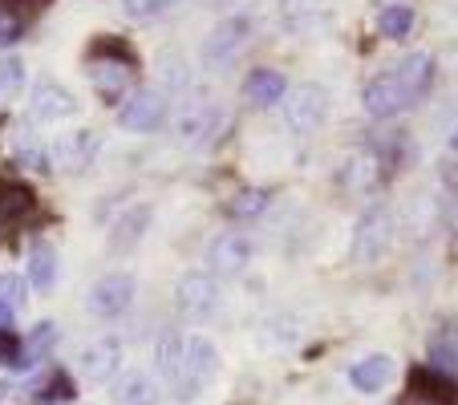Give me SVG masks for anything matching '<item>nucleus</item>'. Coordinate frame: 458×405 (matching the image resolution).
Masks as SVG:
<instances>
[{"label": "nucleus", "mask_w": 458, "mask_h": 405, "mask_svg": "<svg viewBox=\"0 0 458 405\" xmlns=\"http://www.w3.org/2000/svg\"><path fill=\"white\" fill-rule=\"evenodd\" d=\"M166 122V94L163 89H130L118 110V126L130 134H155Z\"/></svg>", "instance_id": "7ed1b4c3"}, {"label": "nucleus", "mask_w": 458, "mask_h": 405, "mask_svg": "<svg viewBox=\"0 0 458 405\" xmlns=\"http://www.w3.org/2000/svg\"><path fill=\"white\" fill-rule=\"evenodd\" d=\"M89 81H94V89L106 97V102H118V97H126L130 89H134V61L122 53V57H102V53H94L89 57Z\"/></svg>", "instance_id": "423d86ee"}, {"label": "nucleus", "mask_w": 458, "mask_h": 405, "mask_svg": "<svg viewBox=\"0 0 458 405\" xmlns=\"http://www.w3.org/2000/svg\"><path fill=\"white\" fill-rule=\"evenodd\" d=\"M349 381H353V389H361V393H381V389H389V381H394V361H389L386 353L361 357V361L349 369Z\"/></svg>", "instance_id": "dca6fc26"}, {"label": "nucleus", "mask_w": 458, "mask_h": 405, "mask_svg": "<svg viewBox=\"0 0 458 405\" xmlns=\"http://www.w3.org/2000/svg\"><path fill=\"white\" fill-rule=\"evenodd\" d=\"M410 393L454 405V385H450V377L446 373H434V369H414V377H410Z\"/></svg>", "instance_id": "6ab92c4d"}, {"label": "nucleus", "mask_w": 458, "mask_h": 405, "mask_svg": "<svg viewBox=\"0 0 458 405\" xmlns=\"http://www.w3.org/2000/svg\"><path fill=\"white\" fill-rule=\"evenodd\" d=\"M251 259V240L243 232H224L208 243V267L211 276H240Z\"/></svg>", "instance_id": "9b49d317"}, {"label": "nucleus", "mask_w": 458, "mask_h": 405, "mask_svg": "<svg viewBox=\"0 0 458 405\" xmlns=\"http://www.w3.org/2000/svg\"><path fill=\"white\" fill-rule=\"evenodd\" d=\"M29 280H33L37 292H49L53 288V280H57V251L49 243H37L29 251Z\"/></svg>", "instance_id": "aec40b11"}, {"label": "nucleus", "mask_w": 458, "mask_h": 405, "mask_svg": "<svg viewBox=\"0 0 458 405\" xmlns=\"http://www.w3.org/2000/svg\"><path fill=\"white\" fill-rule=\"evenodd\" d=\"M98 150V134L94 130H70V134H53L45 155H49V166H61V171H81V166L94 163Z\"/></svg>", "instance_id": "1a4fd4ad"}, {"label": "nucleus", "mask_w": 458, "mask_h": 405, "mask_svg": "<svg viewBox=\"0 0 458 405\" xmlns=\"http://www.w3.org/2000/svg\"><path fill=\"white\" fill-rule=\"evenodd\" d=\"M402 105H410V102H406V89H402L398 73H381V78H373L365 86V114L369 118H394Z\"/></svg>", "instance_id": "4468645a"}, {"label": "nucleus", "mask_w": 458, "mask_h": 405, "mask_svg": "<svg viewBox=\"0 0 458 405\" xmlns=\"http://www.w3.org/2000/svg\"><path fill=\"white\" fill-rule=\"evenodd\" d=\"M377 29L389 37V41H402V37L414 29V13H410L406 4H389V9H381Z\"/></svg>", "instance_id": "5701e85b"}, {"label": "nucleus", "mask_w": 458, "mask_h": 405, "mask_svg": "<svg viewBox=\"0 0 458 405\" xmlns=\"http://www.w3.org/2000/svg\"><path fill=\"white\" fill-rule=\"evenodd\" d=\"M264 207H268V190H259V187L240 190V195L232 198V215H240V219H256Z\"/></svg>", "instance_id": "a878e982"}, {"label": "nucleus", "mask_w": 458, "mask_h": 405, "mask_svg": "<svg viewBox=\"0 0 458 405\" xmlns=\"http://www.w3.org/2000/svg\"><path fill=\"white\" fill-rule=\"evenodd\" d=\"M13 155H17V163L37 166V171H45V166H49V155H45V147L33 139V130H29V126L13 134Z\"/></svg>", "instance_id": "4be33fe9"}, {"label": "nucleus", "mask_w": 458, "mask_h": 405, "mask_svg": "<svg viewBox=\"0 0 458 405\" xmlns=\"http://www.w3.org/2000/svg\"><path fill=\"white\" fill-rule=\"evenodd\" d=\"M219 300V288H216V276L211 272H187L174 288V304H179L182 316L191 320H203Z\"/></svg>", "instance_id": "9d476101"}, {"label": "nucleus", "mask_w": 458, "mask_h": 405, "mask_svg": "<svg viewBox=\"0 0 458 405\" xmlns=\"http://www.w3.org/2000/svg\"><path fill=\"white\" fill-rule=\"evenodd\" d=\"M248 33H251V21H248V17H227V21H219V25L211 29V37L203 41V61H208V65H216V70L232 65L235 53L248 45Z\"/></svg>", "instance_id": "6e6552de"}, {"label": "nucleus", "mask_w": 458, "mask_h": 405, "mask_svg": "<svg viewBox=\"0 0 458 405\" xmlns=\"http://www.w3.org/2000/svg\"><path fill=\"white\" fill-rule=\"evenodd\" d=\"M0 300L9 304V308L25 304V280H21L17 272H4V276H0Z\"/></svg>", "instance_id": "2f4dec72"}, {"label": "nucleus", "mask_w": 458, "mask_h": 405, "mask_svg": "<svg viewBox=\"0 0 458 405\" xmlns=\"http://www.w3.org/2000/svg\"><path fill=\"white\" fill-rule=\"evenodd\" d=\"M122 9H126L134 21H150L166 9V0H122Z\"/></svg>", "instance_id": "473e14b6"}, {"label": "nucleus", "mask_w": 458, "mask_h": 405, "mask_svg": "<svg viewBox=\"0 0 458 405\" xmlns=\"http://www.w3.org/2000/svg\"><path fill=\"white\" fill-rule=\"evenodd\" d=\"M9 328H13V308L0 300V333H9Z\"/></svg>", "instance_id": "f704fd0d"}, {"label": "nucleus", "mask_w": 458, "mask_h": 405, "mask_svg": "<svg viewBox=\"0 0 458 405\" xmlns=\"http://www.w3.org/2000/svg\"><path fill=\"white\" fill-rule=\"evenodd\" d=\"M147 227H150V207H142V203L139 207H126L110 227V248L114 251H130L142 235H147Z\"/></svg>", "instance_id": "a211bd4d"}, {"label": "nucleus", "mask_w": 458, "mask_h": 405, "mask_svg": "<svg viewBox=\"0 0 458 405\" xmlns=\"http://www.w3.org/2000/svg\"><path fill=\"white\" fill-rule=\"evenodd\" d=\"M78 369L86 381H110L114 373L122 369V341H114V336H102V341H94V345L81 349L78 357Z\"/></svg>", "instance_id": "ddd939ff"}, {"label": "nucleus", "mask_w": 458, "mask_h": 405, "mask_svg": "<svg viewBox=\"0 0 458 405\" xmlns=\"http://www.w3.org/2000/svg\"><path fill=\"white\" fill-rule=\"evenodd\" d=\"M325 118H329V94L320 86H296L284 94V122L293 130L309 134L325 126Z\"/></svg>", "instance_id": "20e7f679"}, {"label": "nucleus", "mask_w": 458, "mask_h": 405, "mask_svg": "<svg viewBox=\"0 0 458 405\" xmlns=\"http://www.w3.org/2000/svg\"><path fill=\"white\" fill-rule=\"evenodd\" d=\"M25 21H29V17L17 9V4H9V0H0V49L17 41L21 29H25Z\"/></svg>", "instance_id": "393cba45"}, {"label": "nucleus", "mask_w": 458, "mask_h": 405, "mask_svg": "<svg viewBox=\"0 0 458 405\" xmlns=\"http://www.w3.org/2000/svg\"><path fill=\"white\" fill-rule=\"evenodd\" d=\"M78 114V97L70 94L57 81H37L33 94H29V118L37 126H57V122H70Z\"/></svg>", "instance_id": "39448f33"}, {"label": "nucleus", "mask_w": 458, "mask_h": 405, "mask_svg": "<svg viewBox=\"0 0 458 405\" xmlns=\"http://www.w3.org/2000/svg\"><path fill=\"white\" fill-rule=\"evenodd\" d=\"M312 9H317V0H284V25L293 33L312 29Z\"/></svg>", "instance_id": "bb28decb"}, {"label": "nucleus", "mask_w": 458, "mask_h": 405, "mask_svg": "<svg viewBox=\"0 0 458 405\" xmlns=\"http://www.w3.org/2000/svg\"><path fill=\"white\" fill-rule=\"evenodd\" d=\"M434 365H442V373H454L458 369V341L450 333H442V336H434Z\"/></svg>", "instance_id": "c756f323"}, {"label": "nucleus", "mask_w": 458, "mask_h": 405, "mask_svg": "<svg viewBox=\"0 0 458 405\" xmlns=\"http://www.w3.org/2000/svg\"><path fill=\"white\" fill-rule=\"evenodd\" d=\"M219 365V353L211 345L208 336H182V353H179V365H174L171 381H174V397L179 401H195L199 389L211 381Z\"/></svg>", "instance_id": "f257e3e1"}, {"label": "nucleus", "mask_w": 458, "mask_h": 405, "mask_svg": "<svg viewBox=\"0 0 458 405\" xmlns=\"http://www.w3.org/2000/svg\"><path fill=\"white\" fill-rule=\"evenodd\" d=\"M134 276L130 272H110V276H102L94 288H89V312L102 320H114L122 316V312L130 308V300H134Z\"/></svg>", "instance_id": "0eeeda50"}, {"label": "nucleus", "mask_w": 458, "mask_h": 405, "mask_svg": "<svg viewBox=\"0 0 458 405\" xmlns=\"http://www.w3.org/2000/svg\"><path fill=\"white\" fill-rule=\"evenodd\" d=\"M341 182H345L349 190H373V182H377V158L373 155L349 158L345 171H341Z\"/></svg>", "instance_id": "412c9836"}, {"label": "nucleus", "mask_w": 458, "mask_h": 405, "mask_svg": "<svg viewBox=\"0 0 458 405\" xmlns=\"http://www.w3.org/2000/svg\"><path fill=\"white\" fill-rule=\"evenodd\" d=\"M394 73H398L402 89H406V102H418L434 81V57L430 53H410L406 61H398V70Z\"/></svg>", "instance_id": "f3484780"}, {"label": "nucleus", "mask_w": 458, "mask_h": 405, "mask_svg": "<svg viewBox=\"0 0 458 405\" xmlns=\"http://www.w3.org/2000/svg\"><path fill=\"white\" fill-rule=\"evenodd\" d=\"M53 341H57V325L53 320H41V325L29 333V345H25V353L37 361V353H45V349H53Z\"/></svg>", "instance_id": "7c9ffc66"}, {"label": "nucleus", "mask_w": 458, "mask_h": 405, "mask_svg": "<svg viewBox=\"0 0 458 405\" xmlns=\"http://www.w3.org/2000/svg\"><path fill=\"white\" fill-rule=\"evenodd\" d=\"M118 397H122V401H147V397H150V385H147V377H142V373H130V377L122 381Z\"/></svg>", "instance_id": "72a5a7b5"}, {"label": "nucleus", "mask_w": 458, "mask_h": 405, "mask_svg": "<svg viewBox=\"0 0 458 405\" xmlns=\"http://www.w3.org/2000/svg\"><path fill=\"white\" fill-rule=\"evenodd\" d=\"M389 243V211L386 207H373L361 215V224H357V240H353V256L361 259V264H373V259H381V251H386Z\"/></svg>", "instance_id": "f8f14e48"}, {"label": "nucleus", "mask_w": 458, "mask_h": 405, "mask_svg": "<svg viewBox=\"0 0 458 405\" xmlns=\"http://www.w3.org/2000/svg\"><path fill=\"white\" fill-rule=\"evenodd\" d=\"M179 353H182V336L179 333H166L163 341H158V349H155V365L171 377L174 373V365H179Z\"/></svg>", "instance_id": "c85d7f7f"}, {"label": "nucleus", "mask_w": 458, "mask_h": 405, "mask_svg": "<svg viewBox=\"0 0 458 405\" xmlns=\"http://www.w3.org/2000/svg\"><path fill=\"white\" fill-rule=\"evenodd\" d=\"M450 150H458V126L450 130Z\"/></svg>", "instance_id": "e433bc0d"}, {"label": "nucleus", "mask_w": 458, "mask_h": 405, "mask_svg": "<svg viewBox=\"0 0 458 405\" xmlns=\"http://www.w3.org/2000/svg\"><path fill=\"white\" fill-rule=\"evenodd\" d=\"M227 122V110L208 94H191L187 102L179 105V118H174V130H179V139L191 142V147H199V142L216 139L219 126Z\"/></svg>", "instance_id": "f03ea898"}, {"label": "nucleus", "mask_w": 458, "mask_h": 405, "mask_svg": "<svg viewBox=\"0 0 458 405\" xmlns=\"http://www.w3.org/2000/svg\"><path fill=\"white\" fill-rule=\"evenodd\" d=\"M33 211V195L25 187H4L0 190V219L9 224V219H21Z\"/></svg>", "instance_id": "b1692460"}, {"label": "nucleus", "mask_w": 458, "mask_h": 405, "mask_svg": "<svg viewBox=\"0 0 458 405\" xmlns=\"http://www.w3.org/2000/svg\"><path fill=\"white\" fill-rule=\"evenodd\" d=\"M25 89V65L21 61H0V97L9 102Z\"/></svg>", "instance_id": "cd10ccee"}, {"label": "nucleus", "mask_w": 458, "mask_h": 405, "mask_svg": "<svg viewBox=\"0 0 458 405\" xmlns=\"http://www.w3.org/2000/svg\"><path fill=\"white\" fill-rule=\"evenodd\" d=\"M243 94H248L251 105H259V110H272L276 102H284L288 81H284V73H276V70H251L248 81H243Z\"/></svg>", "instance_id": "2eb2a0df"}, {"label": "nucleus", "mask_w": 458, "mask_h": 405, "mask_svg": "<svg viewBox=\"0 0 458 405\" xmlns=\"http://www.w3.org/2000/svg\"><path fill=\"white\" fill-rule=\"evenodd\" d=\"M406 405H446V401H430V397H414V393H410Z\"/></svg>", "instance_id": "c9c22d12"}]
</instances>
